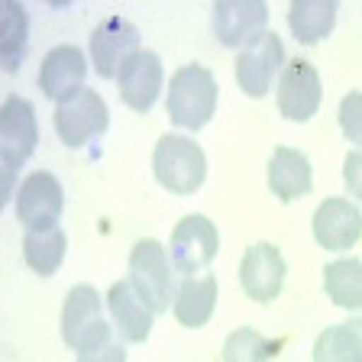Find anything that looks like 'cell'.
<instances>
[{"mask_svg":"<svg viewBox=\"0 0 362 362\" xmlns=\"http://www.w3.org/2000/svg\"><path fill=\"white\" fill-rule=\"evenodd\" d=\"M217 98L220 88L211 68L188 62L168 78V120L178 129H204L217 113Z\"/></svg>","mask_w":362,"mask_h":362,"instance_id":"cell-1","label":"cell"},{"mask_svg":"<svg viewBox=\"0 0 362 362\" xmlns=\"http://www.w3.org/2000/svg\"><path fill=\"white\" fill-rule=\"evenodd\" d=\"M152 175L172 194H194L207 181V156L191 136L165 133L152 152Z\"/></svg>","mask_w":362,"mask_h":362,"instance_id":"cell-2","label":"cell"},{"mask_svg":"<svg viewBox=\"0 0 362 362\" xmlns=\"http://www.w3.org/2000/svg\"><path fill=\"white\" fill-rule=\"evenodd\" d=\"M129 281L139 294H143V301L149 304L152 310L158 314H165L172 310V298H175V265H172V256H168V249L162 246L158 240H139L133 249H129Z\"/></svg>","mask_w":362,"mask_h":362,"instance_id":"cell-3","label":"cell"},{"mask_svg":"<svg viewBox=\"0 0 362 362\" xmlns=\"http://www.w3.org/2000/svg\"><path fill=\"white\" fill-rule=\"evenodd\" d=\"M217 252H220V230L211 217L188 214V217H181L175 223L168 256H172V265L178 275L191 279V275L204 272L217 259Z\"/></svg>","mask_w":362,"mask_h":362,"instance_id":"cell-4","label":"cell"},{"mask_svg":"<svg viewBox=\"0 0 362 362\" xmlns=\"http://www.w3.org/2000/svg\"><path fill=\"white\" fill-rule=\"evenodd\" d=\"M275 100H279V113L291 123H308L324 100V84H320V71L310 65L304 55H294L285 62L279 75V88H275Z\"/></svg>","mask_w":362,"mask_h":362,"instance_id":"cell-5","label":"cell"},{"mask_svg":"<svg viewBox=\"0 0 362 362\" xmlns=\"http://www.w3.org/2000/svg\"><path fill=\"white\" fill-rule=\"evenodd\" d=\"M55 133L68 149H81L90 139H98L100 133H107L110 127V107L100 98L98 90L84 88L78 98L65 100V104H55L52 113Z\"/></svg>","mask_w":362,"mask_h":362,"instance_id":"cell-6","label":"cell"},{"mask_svg":"<svg viewBox=\"0 0 362 362\" xmlns=\"http://www.w3.org/2000/svg\"><path fill=\"white\" fill-rule=\"evenodd\" d=\"M236 84L246 98H265L272 84H279V75L285 68V42L279 33H265L252 45L236 52Z\"/></svg>","mask_w":362,"mask_h":362,"instance_id":"cell-7","label":"cell"},{"mask_svg":"<svg viewBox=\"0 0 362 362\" xmlns=\"http://www.w3.org/2000/svg\"><path fill=\"white\" fill-rule=\"evenodd\" d=\"M113 333L104 320V298L94 285H75L62 301V339L68 349H84L88 343Z\"/></svg>","mask_w":362,"mask_h":362,"instance_id":"cell-8","label":"cell"},{"mask_svg":"<svg viewBox=\"0 0 362 362\" xmlns=\"http://www.w3.org/2000/svg\"><path fill=\"white\" fill-rule=\"evenodd\" d=\"M13 207L26 230H52L65 211V191L52 172H30L16 188Z\"/></svg>","mask_w":362,"mask_h":362,"instance_id":"cell-9","label":"cell"},{"mask_svg":"<svg viewBox=\"0 0 362 362\" xmlns=\"http://www.w3.org/2000/svg\"><path fill=\"white\" fill-rule=\"evenodd\" d=\"M211 26L217 42L226 49H246L269 33V4L265 0H217L211 10Z\"/></svg>","mask_w":362,"mask_h":362,"instance_id":"cell-10","label":"cell"},{"mask_svg":"<svg viewBox=\"0 0 362 362\" xmlns=\"http://www.w3.org/2000/svg\"><path fill=\"white\" fill-rule=\"evenodd\" d=\"M285 256L279 252V246L272 243H252L243 252L240 262V285L246 291L249 301L256 304H272L285 288Z\"/></svg>","mask_w":362,"mask_h":362,"instance_id":"cell-11","label":"cell"},{"mask_svg":"<svg viewBox=\"0 0 362 362\" xmlns=\"http://www.w3.org/2000/svg\"><path fill=\"white\" fill-rule=\"evenodd\" d=\"M162 84H165V68L152 49H139L123 62L120 75H117V90H120V100L136 113H146L156 107L158 94H162Z\"/></svg>","mask_w":362,"mask_h":362,"instance_id":"cell-12","label":"cell"},{"mask_svg":"<svg viewBox=\"0 0 362 362\" xmlns=\"http://www.w3.org/2000/svg\"><path fill=\"white\" fill-rule=\"evenodd\" d=\"M139 30H136L129 20L123 16H110L90 33V42H88V55H90V65L98 71L100 78H113L120 75L123 62L129 59L133 52H139Z\"/></svg>","mask_w":362,"mask_h":362,"instance_id":"cell-13","label":"cell"},{"mask_svg":"<svg viewBox=\"0 0 362 362\" xmlns=\"http://www.w3.org/2000/svg\"><path fill=\"white\" fill-rule=\"evenodd\" d=\"M84 78H88V59L71 42L55 45L52 52H45L42 65H39V88L55 104L78 98L84 90Z\"/></svg>","mask_w":362,"mask_h":362,"instance_id":"cell-14","label":"cell"},{"mask_svg":"<svg viewBox=\"0 0 362 362\" xmlns=\"http://www.w3.org/2000/svg\"><path fill=\"white\" fill-rule=\"evenodd\" d=\"M314 240L330 252H346L362 240V207L349 197H324L314 211Z\"/></svg>","mask_w":362,"mask_h":362,"instance_id":"cell-15","label":"cell"},{"mask_svg":"<svg viewBox=\"0 0 362 362\" xmlns=\"http://www.w3.org/2000/svg\"><path fill=\"white\" fill-rule=\"evenodd\" d=\"M39 146V120L26 98L10 94L0 110V158H13L23 165Z\"/></svg>","mask_w":362,"mask_h":362,"instance_id":"cell-16","label":"cell"},{"mask_svg":"<svg viewBox=\"0 0 362 362\" xmlns=\"http://www.w3.org/2000/svg\"><path fill=\"white\" fill-rule=\"evenodd\" d=\"M107 310H110L113 330L123 343H146L156 324V310L143 301V294L133 288V281H113L107 291Z\"/></svg>","mask_w":362,"mask_h":362,"instance_id":"cell-17","label":"cell"},{"mask_svg":"<svg viewBox=\"0 0 362 362\" xmlns=\"http://www.w3.org/2000/svg\"><path fill=\"white\" fill-rule=\"evenodd\" d=\"M269 191L279 197L281 204H291L298 197L310 194L314 188V168H310V158L294 146H279L269 158Z\"/></svg>","mask_w":362,"mask_h":362,"instance_id":"cell-18","label":"cell"},{"mask_svg":"<svg viewBox=\"0 0 362 362\" xmlns=\"http://www.w3.org/2000/svg\"><path fill=\"white\" fill-rule=\"evenodd\" d=\"M217 308V275H191V279H181L175 288L172 298V314L181 327L197 330L214 317Z\"/></svg>","mask_w":362,"mask_h":362,"instance_id":"cell-19","label":"cell"},{"mask_svg":"<svg viewBox=\"0 0 362 362\" xmlns=\"http://www.w3.org/2000/svg\"><path fill=\"white\" fill-rule=\"evenodd\" d=\"M337 26V0H294L288 7V30L301 45L324 42Z\"/></svg>","mask_w":362,"mask_h":362,"instance_id":"cell-20","label":"cell"},{"mask_svg":"<svg viewBox=\"0 0 362 362\" xmlns=\"http://www.w3.org/2000/svg\"><path fill=\"white\" fill-rule=\"evenodd\" d=\"M324 291L339 310H362V259H333V262H327Z\"/></svg>","mask_w":362,"mask_h":362,"instance_id":"cell-21","label":"cell"},{"mask_svg":"<svg viewBox=\"0 0 362 362\" xmlns=\"http://www.w3.org/2000/svg\"><path fill=\"white\" fill-rule=\"evenodd\" d=\"M68 252V236L62 233L59 226L52 230H30L23 236V259L36 275L49 279L62 269V259Z\"/></svg>","mask_w":362,"mask_h":362,"instance_id":"cell-22","label":"cell"},{"mask_svg":"<svg viewBox=\"0 0 362 362\" xmlns=\"http://www.w3.org/2000/svg\"><path fill=\"white\" fill-rule=\"evenodd\" d=\"M26 42H30V16L16 0H10L4 7V26H0V62L10 75L20 68L23 55H26Z\"/></svg>","mask_w":362,"mask_h":362,"instance_id":"cell-23","label":"cell"},{"mask_svg":"<svg viewBox=\"0 0 362 362\" xmlns=\"http://www.w3.org/2000/svg\"><path fill=\"white\" fill-rule=\"evenodd\" d=\"M279 343H272L252 327H240L223 339V362H272Z\"/></svg>","mask_w":362,"mask_h":362,"instance_id":"cell-24","label":"cell"},{"mask_svg":"<svg viewBox=\"0 0 362 362\" xmlns=\"http://www.w3.org/2000/svg\"><path fill=\"white\" fill-rule=\"evenodd\" d=\"M314 362H362V353L346 324H333L317 337Z\"/></svg>","mask_w":362,"mask_h":362,"instance_id":"cell-25","label":"cell"},{"mask_svg":"<svg viewBox=\"0 0 362 362\" xmlns=\"http://www.w3.org/2000/svg\"><path fill=\"white\" fill-rule=\"evenodd\" d=\"M75 362H127V346L117 333H107V337L88 343L84 349H78Z\"/></svg>","mask_w":362,"mask_h":362,"instance_id":"cell-26","label":"cell"},{"mask_svg":"<svg viewBox=\"0 0 362 362\" xmlns=\"http://www.w3.org/2000/svg\"><path fill=\"white\" fill-rule=\"evenodd\" d=\"M339 129L356 149H362V90H349L339 100Z\"/></svg>","mask_w":362,"mask_h":362,"instance_id":"cell-27","label":"cell"},{"mask_svg":"<svg viewBox=\"0 0 362 362\" xmlns=\"http://www.w3.org/2000/svg\"><path fill=\"white\" fill-rule=\"evenodd\" d=\"M343 185L362 204V149H353L346 156V162H343Z\"/></svg>","mask_w":362,"mask_h":362,"instance_id":"cell-28","label":"cell"},{"mask_svg":"<svg viewBox=\"0 0 362 362\" xmlns=\"http://www.w3.org/2000/svg\"><path fill=\"white\" fill-rule=\"evenodd\" d=\"M346 327H349V333H353V339H356V346H359V353H362V314L359 317H349Z\"/></svg>","mask_w":362,"mask_h":362,"instance_id":"cell-29","label":"cell"}]
</instances>
